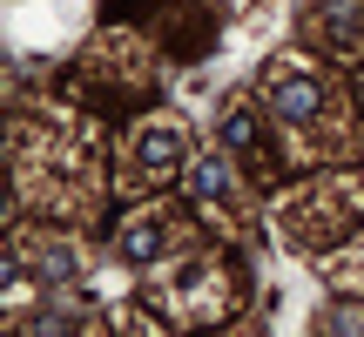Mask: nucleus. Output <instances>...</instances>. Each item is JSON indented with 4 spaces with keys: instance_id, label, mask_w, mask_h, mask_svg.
Listing matches in <instances>:
<instances>
[{
    "instance_id": "1",
    "label": "nucleus",
    "mask_w": 364,
    "mask_h": 337,
    "mask_svg": "<svg viewBox=\"0 0 364 337\" xmlns=\"http://www.w3.org/2000/svg\"><path fill=\"white\" fill-rule=\"evenodd\" d=\"M317 102H324V88H317V81H304V75L277 81V95H270V108H277L284 122H317Z\"/></svg>"
},
{
    "instance_id": "2",
    "label": "nucleus",
    "mask_w": 364,
    "mask_h": 337,
    "mask_svg": "<svg viewBox=\"0 0 364 337\" xmlns=\"http://www.w3.org/2000/svg\"><path fill=\"white\" fill-rule=\"evenodd\" d=\"M317 27H324V34L338 41V48H358V41H364L358 0H324V7H317Z\"/></svg>"
},
{
    "instance_id": "3",
    "label": "nucleus",
    "mask_w": 364,
    "mask_h": 337,
    "mask_svg": "<svg viewBox=\"0 0 364 337\" xmlns=\"http://www.w3.org/2000/svg\"><path fill=\"white\" fill-rule=\"evenodd\" d=\"M189 189L203 196V203H230V168H223L216 156H203V162L189 168Z\"/></svg>"
},
{
    "instance_id": "4",
    "label": "nucleus",
    "mask_w": 364,
    "mask_h": 337,
    "mask_svg": "<svg viewBox=\"0 0 364 337\" xmlns=\"http://www.w3.org/2000/svg\"><path fill=\"white\" fill-rule=\"evenodd\" d=\"M176 142H182V135L169 129V122H162V129H142V168H169L176 162Z\"/></svg>"
},
{
    "instance_id": "5",
    "label": "nucleus",
    "mask_w": 364,
    "mask_h": 337,
    "mask_svg": "<svg viewBox=\"0 0 364 337\" xmlns=\"http://www.w3.org/2000/svg\"><path fill=\"white\" fill-rule=\"evenodd\" d=\"M156 243H162V230H156V223H135V230L122 236V250H129L135 263H149V257H156Z\"/></svg>"
},
{
    "instance_id": "6",
    "label": "nucleus",
    "mask_w": 364,
    "mask_h": 337,
    "mask_svg": "<svg viewBox=\"0 0 364 337\" xmlns=\"http://www.w3.org/2000/svg\"><path fill=\"white\" fill-rule=\"evenodd\" d=\"M223 135H230L236 149H257V122H250V115H230V122H223Z\"/></svg>"
}]
</instances>
